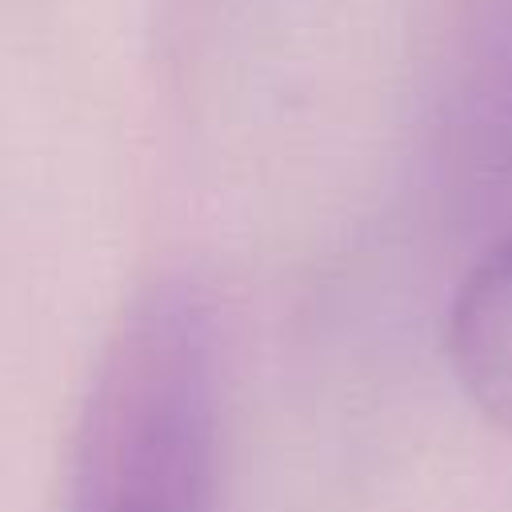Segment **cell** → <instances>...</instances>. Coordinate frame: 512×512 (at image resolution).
<instances>
[{"mask_svg":"<svg viewBox=\"0 0 512 512\" xmlns=\"http://www.w3.org/2000/svg\"><path fill=\"white\" fill-rule=\"evenodd\" d=\"M448 360L472 404L512 428V232L464 276L448 316Z\"/></svg>","mask_w":512,"mask_h":512,"instance_id":"obj_2","label":"cell"},{"mask_svg":"<svg viewBox=\"0 0 512 512\" xmlns=\"http://www.w3.org/2000/svg\"><path fill=\"white\" fill-rule=\"evenodd\" d=\"M216 460V304L192 276H164L104 340L72 432L64 512H212Z\"/></svg>","mask_w":512,"mask_h":512,"instance_id":"obj_1","label":"cell"}]
</instances>
